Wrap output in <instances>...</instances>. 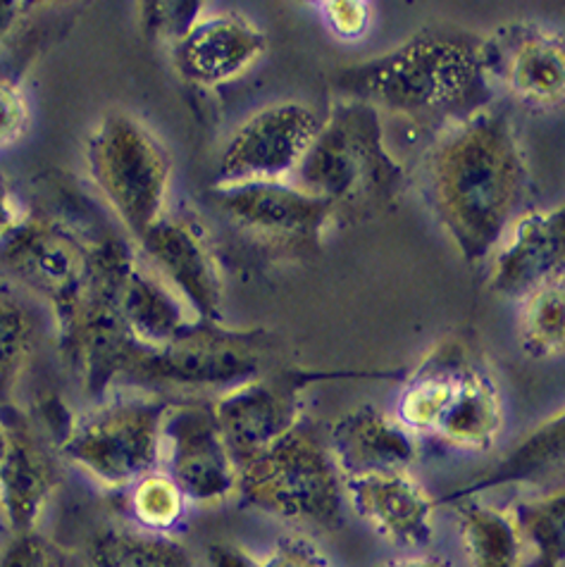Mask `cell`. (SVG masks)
<instances>
[{"label": "cell", "mask_w": 565, "mask_h": 567, "mask_svg": "<svg viewBox=\"0 0 565 567\" xmlns=\"http://www.w3.org/2000/svg\"><path fill=\"white\" fill-rule=\"evenodd\" d=\"M527 163L506 110L484 105L436 132L422 161V192L461 258H492L515 223Z\"/></svg>", "instance_id": "1"}, {"label": "cell", "mask_w": 565, "mask_h": 567, "mask_svg": "<svg viewBox=\"0 0 565 567\" xmlns=\"http://www.w3.org/2000/svg\"><path fill=\"white\" fill-rule=\"evenodd\" d=\"M337 86L343 99L380 113L444 127L492 101L484 39L442 29H422L384 55L347 68Z\"/></svg>", "instance_id": "2"}, {"label": "cell", "mask_w": 565, "mask_h": 567, "mask_svg": "<svg viewBox=\"0 0 565 567\" xmlns=\"http://www.w3.org/2000/svg\"><path fill=\"white\" fill-rule=\"evenodd\" d=\"M403 179V167L387 146L380 110L341 99L322 120L294 184L325 200L337 219H363L389 208Z\"/></svg>", "instance_id": "3"}, {"label": "cell", "mask_w": 565, "mask_h": 567, "mask_svg": "<svg viewBox=\"0 0 565 567\" xmlns=\"http://www.w3.org/2000/svg\"><path fill=\"white\" fill-rule=\"evenodd\" d=\"M237 498L242 506L322 529H339L347 506L332 453L304 422L239 467Z\"/></svg>", "instance_id": "4"}, {"label": "cell", "mask_w": 565, "mask_h": 567, "mask_svg": "<svg viewBox=\"0 0 565 567\" xmlns=\"http://www.w3.org/2000/svg\"><path fill=\"white\" fill-rule=\"evenodd\" d=\"M86 163L93 184L134 239L167 213L172 157L134 115L122 110L103 115L86 141Z\"/></svg>", "instance_id": "5"}, {"label": "cell", "mask_w": 565, "mask_h": 567, "mask_svg": "<svg viewBox=\"0 0 565 567\" xmlns=\"http://www.w3.org/2000/svg\"><path fill=\"white\" fill-rule=\"evenodd\" d=\"M167 401L138 396L115 399L74 417L60 455L105 489H132L161 470Z\"/></svg>", "instance_id": "6"}, {"label": "cell", "mask_w": 565, "mask_h": 567, "mask_svg": "<svg viewBox=\"0 0 565 567\" xmlns=\"http://www.w3.org/2000/svg\"><path fill=\"white\" fill-rule=\"evenodd\" d=\"M263 334L225 324H194L161 349L136 346L122 380L153 389L225 393L260 374Z\"/></svg>", "instance_id": "7"}, {"label": "cell", "mask_w": 565, "mask_h": 567, "mask_svg": "<svg viewBox=\"0 0 565 567\" xmlns=\"http://www.w3.org/2000/svg\"><path fill=\"white\" fill-rule=\"evenodd\" d=\"M213 210L244 239L270 256H310L320 248L329 225L337 223L325 200L294 182L213 184Z\"/></svg>", "instance_id": "8"}, {"label": "cell", "mask_w": 565, "mask_h": 567, "mask_svg": "<svg viewBox=\"0 0 565 567\" xmlns=\"http://www.w3.org/2000/svg\"><path fill=\"white\" fill-rule=\"evenodd\" d=\"M93 246L58 217L29 213L27 223L0 248V265L22 287L53 308L55 318L68 312L84 293L93 270Z\"/></svg>", "instance_id": "9"}, {"label": "cell", "mask_w": 565, "mask_h": 567, "mask_svg": "<svg viewBox=\"0 0 565 567\" xmlns=\"http://www.w3.org/2000/svg\"><path fill=\"white\" fill-rule=\"evenodd\" d=\"M320 127L322 120L306 103L281 101L260 107L227 141L217 184L294 182Z\"/></svg>", "instance_id": "10"}, {"label": "cell", "mask_w": 565, "mask_h": 567, "mask_svg": "<svg viewBox=\"0 0 565 567\" xmlns=\"http://www.w3.org/2000/svg\"><path fill=\"white\" fill-rule=\"evenodd\" d=\"M161 470L175 480L188 506L217 508L237 496L239 467L217 427L213 403H170Z\"/></svg>", "instance_id": "11"}, {"label": "cell", "mask_w": 565, "mask_h": 567, "mask_svg": "<svg viewBox=\"0 0 565 567\" xmlns=\"http://www.w3.org/2000/svg\"><path fill=\"white\" fill-rule=\"evenodd\" d=\"M138 246L146 265L170 284L198 322L225 324L223 265L208 229L196 217L165 213L141 236Z\"/></svg>", "instance_id": "12"}, {"label": "cell", "mask_w": 565, "mask_h": 567, "mask_svg": "<svg viewBox=\"0 0 565 567\" xmlns=\"http://www.w3.org/2000/svg\"><path fill=\"white\" fill-rule=\"evenodd\" d=\"M492 86L535 113L565 105V34L540 22H508L484 39Z\"/></svg>", "instance_id": "13"}, {"label": "cell", "mask_w": 565, "mask_h": 567, "mask_svg": "<svg viewBox=\"0 0 565 567\" xmlns=\"http://www.w3.org/2000/svg\"><path fill=\"white\" fill-rule=\"evenodd\" d=\"M301 389L304 377L296 372L258 374L213 401L217 427L237 467L256 461L301 424Z\"/></svg>", "instance_id": "14"}, {"label": "cell", "mask_w": 565, "mask_h": 567, "mask_svg": "<svg viewBox=\"0 0 565 567\" xmlns=\"http://www.w3.org/2000/svg\"><path fill=\"white\" fill-rule=\"evenodd\" d=\"M490 289L525 301L530 293L565 279V203L515 217L490 258Z\"/></svg>", "instance_id": "15"}, {"label": "cell", "mask_w": 565, "mask_h": 567, "mask_svg": "<svg viewBox=\"0 0 565 567\" xmlns=\"http://www.w3.org/2000/svg\"><path fill=\"white\" fill-rule=\"evenodd\" d=\"M351 511L399 548H425L434 537V498L411 470L372 472L343 480Z\"/></svg>", "instance_id": "16"}, {"label": "cell", "mask_w": 565, "mask_h": 567, "mask_svg": "<svg viewBox=\"0 0 565 567\" xmlns=\"http://www.w3.org/2000/svg\"><path fill=\"white\" fill-rule=\"evenodd\" d=\"M268 49V37L239 12H206L175 45L184 82L217 89L246 74Z\"/></svg>", "instance_id": "17"}, {"label": "cell", "mask_w": 565, "mask_h": 567, "mask_svg": "<svg viewBox=\"0 0 565 567\" xmlns=\"http://www.w3.org/2000/svg\"><path fill=\"white\" fill-rule=\"evenodd\" d=\"M10 453L0 477V513L12 537L37 532L39 519L60 486V472L41 432L20 413H6Z\"/></svg>", "instance_id": "18"}, {"label": "cell", "mask_w": 565, "mask_h": 567, "mask_svg": "<svg viewBox=\"0 0 565 567\" xmlns=\"http://www.w3.org/2000/svg\"><path fill=\"white\" fill-rule=\"evenodd\" d=\"M327 449L343 480L372 472L411 470L418 461L415 434L374 405H358L335 420Z\"/></svg>", "instance_id": "19"}, {"label": "cell", "mask_w": 565, "mask_h": 567, "mask_svg": "<svg viewBox=\"0 0 565 567\" xmlns=\"http://www.w3.org/2000/svg\"><path fill=\"white\" fill-rule=\"evenodd\" d=\"M117 308L130 337L144 349H161L198 324L196 315L170 284L136 258L122 275Z\"/></svg>", "instance_id": "20"}, {"label": "cell", "mask_w": 565, "mask_h": 567, "mask_svg": "<svg viewBox=\"0 0 565 567\" xmlns=\"http://www.w3.org/2000/svg\"><path fill=\"white\" fill-rule=\"evenodd\" d=\"M501 427H504V403L499 386L492 374L473 360L453 386L451 401L434 434L453 446L486 451L494 446Z\"/></svg>", "instance_id": "21"}, {"label": "cell", "mask_w": 565, "mask_h": 567, "mask_svg": "<svg viewBox=\"0 0 565 567\" xmlns=\"http://www.w3.org/2000/svg\"><path fill=\"white\" fill-rule=\"evenodd\" d=\"M473 362L459 341H442L403 386L397 420L411 434H434L463 370Z\"/></svg>", "instance_id": "22"}, {"label": "cell", "mask_w": 565, "mask_h": 567, "mask_svg": "<svg viewBox=\"0 0 565 567\" xmlns=\"http://www.w3.org/2000/svg\"><path fill=\"white\" fill-rule=\"evenodd\" d=\"M459 525L470 567H523L527 546L513 508L468 498L459 506Z\"/></svg>", "instance_id": "23"}, {"label": "cell", "mask_w": 565, "mask_h": 567, "mask_svg": "<svg viewBox=\"0 0 565 567\" xmlns=\"http://www.w3.org/2000/svg\"><path fill=\"white\" fill-rule=\"evenodd\" d=\"M84 567H196L188 550L165 537L138 527L107 525L91 534Z\"/></svg>", "instance_id": "24"}, {"label": "cell", "mask_w": 565, "mask_h": 567, "mask_svg": "<svg viewBox=\"0 0 565 567\" xmlns=\"http://www.w3.org/2000/svg\"><path fill=\"white\" fill-rule=\"evenodd\" d=\"M565 470V411L554 415L523 436L513 451L501 461L492 475H486L473 484V492L496 489V486L544 480L548 475H558Z\"/></svg>", "instance_id": "25"}, {"label": "cell", "mask_w": 565, "mask_h": 567, "mask_svg": "<svg viewBox=\"0 0 565 567\" xmlns=\"http://www.w3.org/2000/svg\"><path fill=\"white\" fill-rule=\"evenodd\" d=\"M517 332L523 351L532 358L565 353V279L525 298Z\"/></svg>", "instance_id": "26"}, {"label": "cell", "mask_w": 565, "mask_h": 567, "mask_svg": "<svg viewBox=\"0 0 565 567\" xmlns=\"http://www.w3.org/2000/svg\"><path fill=\"white\" fill-rule=\"evenodd\" d=\"M525 546L535 550V567L565 565V489L523 501L513 508Z\"/></svg>", "instance_id": "27"}, {"label": "cell", "mask_w": 565, "mask_h": 567, "mask_svg": "<svg viewBox=\"0 0 565 567\" xmlns=\"http://www.w3.org/2000/svg\"><path fill=\"white\" fill-rule=\"evenodd\" d=\"M37 324L22 301L0 289V401L18 389L34 351Z\"/></svg>", "instance_id": "28"}, {"label": "cell", "mask_w": 565, "mask_h": 567, "mask_svg": "<svg viewBox=\"0 0 565 567\" xmlns=\"http://www.w3.org/2000/svg\"><path fill=\"white\" fill-rule=\"evenodd\" d=\"M186 506V496L163 470L151 472L130 489V513L134 527L153 534H165L167 537V532L175 529L184 519Z\"/></svg>", "instance_id": "29"}, {"label": "cell", "mask_w": 565, "mask_h": 567, "mask_svg": "<svg viewBox=\"0 0 565 567\" xmlns=\"http://www.w3.org/2000/svg\"><path fill=\"white\" fill-rule=\"evenodd\" d=\"M201 3H172V0H155V3L138 6V24L144 34L155 41H170L177 45L192 27L203 18Z\"/></svg>", "instance_id": "30"}, {"label": "cell", "mask_w": 565, "mask_h": 567, "mask_svg": "<svg viewBox=\"0 0 565 567\" xmlns=\"http://www.w3.org/2000/svg\"><path fill=\"white\" fill-rule=\"evenodd\" d=\"M0 567H84L70 550L39 532L20 534L0 550Z\"/></svg>", "instance_id": "31"}, {"label": "cell", "mask_w": 565, "mask_h": 567, "mask_svg": "<svg viewBox=\"0 0 565 567\" xmlns=\"http://www.w3.org/2000/svg\"><path fill=\"white\" fill-rule=\"evenodd\" d=\"M31 124L24 89L10 76H0V151L20 144Z\"/></svg>", "instance_id": "32"}, {"label": "cell", "mask_w": 565, "mask_h": 567, "mask_svg": "<svg viewBox=\"0 0 565 567\" xmlns=\"http://www.w3.org/2000/svg\"><path fill=\"white\" fill-rule=\"evenodd\" d=\"M260 563L263 567H335L320 546L308 537H301V534L279 537Z\"/></svg>", "instance_id": "33"}, {"label": "cell", "mask_w": 565, "mask_h": 567, "mask_svg": "<svg viewBox=\"0 0 565 567\" xmlns=\"http://www.w3.org/2000/svg\"><path fill=\"white\" fill-rule=\"evenodd\" d=\"M322 14L332 34L343 41L366 37L372 20L370 6L360 0H329V3H322Z\"/></svg>", "instance_id": "34"}, {"label": "cell", "mask_w": 565, "mask_h": 567, "mask_svg": "<svg viewBox=\"0 0 565 567\" xmlns=\"http://www.w3.org/2000/svg\"><path fill=\"white\" fill-rule=\"evenodd\" d=\"M29 213L31 210H27L8 177L0 175V248H3L12 239L14 231L27 223Z\"/></svg>", "instance_id": "35"}, {"label": "cell", "mask_w": 565, "mask_h": 567, "mask_svg": "<svg viewBox=\"0 0 565 567\" xmlns=\"http://www.w3.org/2000/svg\"><path fill=\"white\" fill-rule=\"evenodd\" d=\"M208 567H263L260 558L234 542H215L206 548Z\"/></svg>", "instance_id": "36"}, {"label": "cell", "mask_w": 565, "mask_h": 567, "mask_svg": "<svg viewBox=\"0 0 565 567\" xmlns=\"http://www.w3.org/2000/svg\"><path fill=\"white\" fill-rule=\"evenodd\" d=\"M31 10V3H20V0H0V45H3L14 31L24 22Z\"/></svg>", "instance_id": "37"}, {"label": "cell", "mask_w": 565, "mask_h": 567, "mask_svg": "<svg viewBox=\"0 0 565 567\" xmlns=\"http://www.w3.org/2000/svg\"><path fill=\"white\" fill-rule=\"evenodd\" d=\"M382 567H453V563L439 556H403L382 563Z\"/></svg>", "instance_id": "38"}, {"label": "cell", "mask_w": 565, "mask_h": 567, "mask_svg": "<svg viewBox=\"0 0 565 567\" xmlns=\"http://www.w3.org/2000/svg\"><path fill=\"white\" fill-rule=\"evenodd\" d=\"M8 453H10V424H8L6 413L0 411V477H3Z\"/></svg>", "instance_id": "39"}]
</instances>
